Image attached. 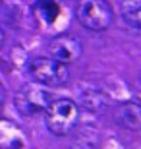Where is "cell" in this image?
Masks as SVG:
<instances>
[{"mask_svg":"<svg viewBox=\"0 0 141 149\" xmlns=\"http://www.w3.org/2000/svg\"><path fill=\"white\" fill-rule=\"evenodd\" d=\"M44 120L54 136H68L79 122V107L72 99H52L44 109Z\"/></svg>","mask_w":141,"mask_h":149,"instance_id":"cell-1","label":"cell"},{"mask_svg":"<svg viewBox=\"0 0 141 149\" xmlns=\"http://www.w3.org/2000/svg\"><path fill=\"white\" fill-rule=\"evenodd\" d=\"M29 76L33 81L41 83L44 87H60L70 79L68 64L54 60L52 56H39L29 62Z\"/></svg>","mask_w":141,"mask_h":149,"instance_id":"cell-2","label":"cell"},{"mask_svg":"<svg viewBox=\"0 0 141 149\" xmlns=\"http://www.w3.org/2000/svg\"><path fill=\"white\" fill-rule=\"evenodd\" d=\"M4 41H6V37H4V31H2V29H0V49H2V47H4Z\"/></svg>","mask_w":141,"mask_h":149,"instance_id":"cell-10","label":"cell"},{"mask_svg":"<svg viewBox=\"0 0 141 149\" xmlns=\"http://www.w3.org/2000/svg\"><path fill=\"white\" fill-rule=\"evenodd\" d=\"M116 122L126 130L141 132V105L139 103H124L116 111Z\"/></svg>","mask_w":141,"mask_h":149,"instance_id":"cell-6","label":"cell"},{"mask_svg":"<svg viewBox=\"0 0 141 149\" xmlns=\"http://www.w3.org/2000/svg\"><path fill=\"white\" fill-rule=\"evenodd\" d=\"M37 12L47 23H52L58 16V4L54 0H39L37 2Z\"/></svg>","mask_w":141,"mask_h":149,"instance_id":"cell-9","label":"cell"},{"mask_svg":"<svg viewBox=\"0 0 141 149\" xmlns=\"http://www.w3.org/2000/svg\"><path fill=\"white\" fill-rule=\"evenodd\" d=\"M81 52H83L81 41L76 35H70V33L56 35L49 43V54L54 60H60L64 64H72V62L79 60Z\"/></svg>","mask_w":141,"mask_h":149,"instance_id":"cell-5","label":"cell"},{"mask_svg":"<svg viewBox=\"0 0 141 149\" xmlns=\"http://www.w3.org/2000/svg\"><path fill=\"white\" fill-rule=\"evenodd\" d=\"M50 101H52V93L37 81L25 83L16 93V107L23 116L44 112V109L50 105Z\"/></svg>","mask_w":141,"mask_h":149,"instance_id":"cell-4","label":"cell"},{"mask_svg":"<svg viewBox=\"0 0 141 149\" xmlns=\"http://www.w3.org/2000/svg\"><path fill=\"white\" fill-rule=\"evenodd\" d=\"M81 103L89 111H103V109H106V105H108L106 97H104L99 89H85L81 93Z\"/></svg>","mask_w":141,"mask_h":149,"instance_id":"cell-8","label":"cell"},{"mask_svg":"<svg viewBox=\"0 0 141 149\" xmlns=\"http://www.w3.org/2000/svg\"><path fill=\"white\" fill-rule=\"evenodd\" d=\"M120 14L130 27L141 31V0H122Z\"/></svg>","mask_w":141,"mask_h":149,"instance_id":"cell-7","label":"cell"},{"mask_svg":"<svg viewBox=\"0 0 141 149\" xmlns=\"http://www.w3.org/2000/svg\"><path fill=\"white\" fill-rule=\"evenodd\" d=\"M76 17L89 31H104L112 23L114 12L106 0H79L76 6Z\"/></svg>","mask_w":141,"mask_h":149,"instance_id":"cell-3","label":"cell"}]
</instances>
